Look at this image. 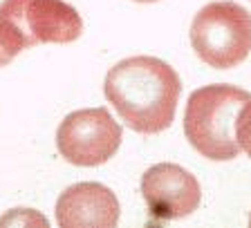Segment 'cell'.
<instances>
[{"mask_svg": "<svg viewBox=\"0 0 251 228\" xmlns=\"http://www.w3.org/2000/svg\"><path fill=\"white\" fill-rule=\"evenodd\" d=\"M103 94L130 130L159 135L175 119L182 81L162 58L130 56L105 74Z\"/></svg>", "mask_w": 251, "mask_h": 228, "instance_id": "1", "label": "cell"}, {"mask_svg": "<svg viewBox=\"0 0 251 228\" xmlns=\"http://www.w3.org/2000/svg\"><path fill=\"white\" fill-rule=\"evenodd\" d=\"M56 219L61 226H115L119 204L101 183H76L58 197Z\"/></svg>", "mask_w": 251, "mask_h": 228, "instance_id": "7", "label": "cell"}, {"mask_svg": "<svg viewBox=\"0 0 251 228\" xmlns=\"http://www.w3.org/2000/svg\"><path fill=\"white\" fill-rule=\"evenodd\" d=\"M251 101L247 90L233 85H206L191 94L184 114L188 143L211 161H229L240 155L235 125L240 110Z\"/></svg>", "mask_w": 251, "mask_h": 228, "instance_id": "2", "label": "cell"}, {"mask_svg": "<svg viewBox=\"0 0 251 228\" xmlns=\"http://www.w3.org/2000/svg\"><path fill=\"white\" fill-rule=\"evenodd\" d=\"M144 2H151V0H144Z\"/></svg>", "mask_w": 251, "mask_h": 228, "instance_id": "9", "label": "cell"}, {"mask_svg": "<svg viewBox=\"0 0 251 228\" xmlns=\"http://www.w3.org/2000/svg\"><path fill=\"white\" fill-rule=\"evenodd\" d=\"M81 18L61 0H5L0 5V68L38 43H70L81 34Z\"/></svg>", "mask_w": 251, "mask_h": 228, "instance_id": "3", "label": "cell"}, {"mask_svg": "<svg viewBox=\"0 0 251 228\" xmlns=\"http://www.w3.org/2000/svg\"><path fill=\"white\" fill-rule=\"evenodd\" d=\"M141 195L152 219H179L198 210L200 183L186 168L177 163H157L141 177Z\"/></svg>", "mask_w": 251, "mask_h": 228, "instance_id": "6", "label": "cell"}, {"mask_svg": "<svg viewBox=\"0 0 251 228\" xmlns=\"http://www.w3.org/2000/svg\"><path fill=\"white\" fill-rule=\"evenodd\" d=\"M235 135H238V143L251 155V101L240 110L238 116V125H235Z\"/></svg>", "mask_w": 251, "mask_h": 228, "instance_id": "8", "label": "cell"}, {"mask_svg": "<svg viewBox=\"0 0 251 228\" xmlns=\"http://www.w3.org/2000/svg\"><path fill=\"white\" fill-rule=\"evenodd\" d=\"M191 45L215 69L240 65L251 52V14L238 2H209L191 23Z\"/></svg>", "mask_w": 251, "mask_h": 228, "instance_id": "4", "label": "cell"}, {"mask_svg": "<svg viewBox=\"0 0 251 228\" xmlns=\"http://www.w3.org/2000/svg\"><path fill=\"white\" fill-rule=\"evenodd\" d=\"M121 145V125L105 108L76 110L68 114L56 132L61 157L74 166H101Z\"/></svg>", "mask_w": 251, "mask_h": 228, "instance_id": "5", "label": "cell"}]
</instances>
